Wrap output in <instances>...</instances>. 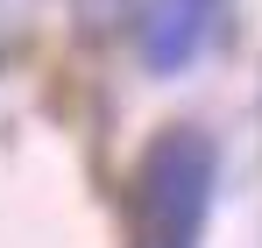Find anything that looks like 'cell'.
Masks as SVG:
<instances>
[{
  "label": "cell",
  "instance_id": "6da1fadb",
  "mask_svg": "<svg viewBox=\"0 0 262 248\" xmlns=\"http://www.w3.org/2000/svg\"><path fill=\"white\" fill-rule=\"evenodd\" d=\"M213 192H220V149L199 128H163L149 156L135 163L128 192L135 248H199L213 220Z\"/></svg>",
  "mask_w": 262,
  "mask_h": 248
},
{
  "label": "cell",
  "instance_id": "7a4b0ae2",
  "mask_svg": "<svg viewBox=\"0 0 262 248\" xmlns=\"http://www.w3.org/2000/svg\"><path fill=\"white\" fill-rule=\"evenodd\" d=\"M106 7L128 22V43L149 71L199 64L227 29V0H106Z\"/></svg>",
  "mask_w": 262,
  "mask_h": 248
}]
</instances>
